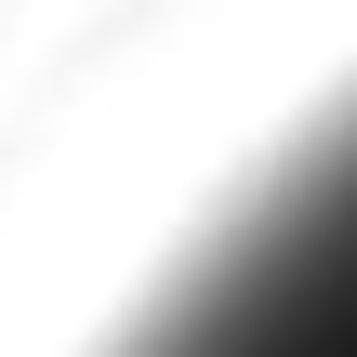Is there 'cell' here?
Returning <instances> with one entry per match:
<instances>
[{"mask_svg": "<svg viewBox=\"0 0 357 357\" xmlns=\"http://www.w3.org/2000/svg\"><path fill=\"white\" fill-rule=\"evenodd\" d=\"M106 357H357V93L159 278Z\"/></svg>", "mask_w": 357, "mask_h": 357, "instance_id": "obj_1", "label": "cell"}]
</instances>
